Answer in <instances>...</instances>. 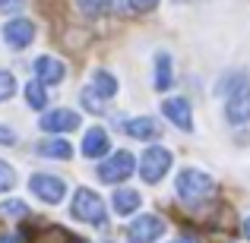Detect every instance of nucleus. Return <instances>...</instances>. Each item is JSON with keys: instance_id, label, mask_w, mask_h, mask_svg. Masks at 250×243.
Instances as JSON below:
<instances>
[{"instance_id": "obj_1", "label": "nucleus", "mask_w": 250, "mask_h": 243, "mask_svg": "<svg viewBox=\"0 0 250 243\" xmlns=\"http://www.w3.org/2000/svg\"><path fill=\"white\" fill-rule=\"evenodd\" d=\"M174 193H177V199L187 202V206H206L215 196V183H212V177L203 174V170L184 168L174 180Z\"/></svg>"}, {"instance_id": "obj_2", "label": "nucleus", "mask_w": 250, "mask_h": 243, "mask_svg": "<svg viewBox=\"0 0 250 243\" xmlns=\"http://www.w3.org/2000/svg\"><path fill=\"white\" fill-rule=\"evenodd\" d=\"M70 212H73L76 221H85V224H92V227H104V224H108V208H104L102 196L92 193L89 187H80L73 193Z\"/></svg>"}, {"instance_id": "obj_3", "label": "nucleus", "mask_w": 250, "mask_h": 243, "mask_svg": "<svg viewBox=\"0 0 250 243\" xmlns=\"http://www.w3.org/2000/svg\"><path fill=\"white\" fill-rule=\"evenodd\" d=\"M225 117L234 127H241V123L250 120V79H247V73H238L231 79L228 101H225Z\"/></svg>"}, {"instance_id": "obj_4", "label": "nucleus", "mask_w": 250, "mask_h": 243, "mask_svg": "<svg viewBox=\"0 0 250 243\" xmlns=\"http://www.w3.org/2000/svg\"><path fill=\"white\" fill-rule=\"evenodd\" d=\"M136 170V158L130 152H114L98 164V180L102 183H124Z\"/></svg>"}, {"instance_id": "obj_5", "label": "nucleus", "mask_w": 250, "mask_h": 243, "mask_svg": "<svg viewBox=\"0 0 250 243\" xmlns=\"http://www.w3.org/2000/svg\"><path fill=\"white\" fill-rule=\"evenodd\" d=\"M168 168H171V152H168V149L152 146V149L143 152V158H140V177L146 183H159L162 177L168 174Z\"/></svg>"}, {"instance_id": "obj_6", "label": "nucleus", "mask_w": 250, "mask_h": 243, "mask_svg": "<svg viewBox=\"0 0 250 243\" xmlns=\"http://www.w3.org/2000/svg\"><path fill=\"white\" fill-rule=\"evenodd\" d=\"M165 234V221L159 215H140L127 224V240L130 243H152Z\"/></svg>"}, {"instance_id": "obj_7", "label": "nucleus", "mask_w": 250, "mask_h": 243, "mask_svg": "<svg viewBox=\"0 0 250 243\" xmlns=\"http://www.w3.org/2000/svg\"><path fill=\"white\" fill-rule=\"evenodd\" d=\"M29 189H32V193H35L42 202L57 206V202L63 199V193H67V183H63L61 177H54V174H32Z\"/></svg>"}, {"instance_id": "obj_8", "label": "nucleus", "mask_w": 250, "mask_h": 243, "mask_svg": "<svg viewBox=\"0 0 250 243\" xmlns=\"http://www.w3.org/2000/svg\"><path fill=\"white\" fill-rule=\"evenodd\" d=\"M80 120H83V117L76 114V111L57 108V111H51V114L42 117V130H44V133H70V130L80 127Z\"/></svg>"}, {"instance_id": "obj_9", "label": "nucleus", "mask_w": 250, "mask_h": 243, "mask_svg": "<svg viewBox=\"0 0 250 243\" xmlns=\"http://www.w3.org/2000/svg\"><path fill=\"white\" fill-rule=\"evenodd\" d=\"M3 38L10 48H29L32 38H35V25L29 22V19H10V22L3 25Z\"/></svg>"}, {"instance_id": "obj_10", "label": "nucleus", "mask_w": 250, "mask_h": 243, "mask_svg": "<svg viewBox=\"0 0 250 243\" xmlns=\"http://www.w3.org/2000/svg\"><path fill=\"white\" fill-rule=\"evenodd\" d=\"M162 111H165V117L177 130H184V133L193 130V117H190V101L187 98H168V101L162 104Z\"/></svg>"}, {"instance_id": "obj_11", "label": "nucleus", "mask_w": 250, "mask_h": 243, "mask_svg": "<svg viewBox=\"0 0 250 243\" xmlns=\"http://www.w3.org/2000/svg\"><path fill=\"white\" fill-rule=\"evenodd\" d=\"M108 152H111V136H108V130L92 127L89 133L83 136V155H85V158H102V155H108Z\"/></svg>"}, {"instance_id": "obj_12", "label": "nucleus", "mask_w": 250, "mask_h": 243, "mask_svg": "<svg viewBox=\"0 0 250 243\" xmlns=\"http://www.w3.org/2000/svg\"><path fill=\"white\" fill-rule=\"evenodd\" d=\"M35 73H38V82H44V85H57L67 76V70H63V63L57 60V57H51V54H44V57H38L35 60Z\"/></svg>"}, {"instance_id": "obj_13", "label": "nucleus", "mask_w": 250, "mask_h": 243, "mask_svg": "<svg viewBox=\"0 0 250 243\" xmlns=\"http://www.w3.org/2000/svg\"><path fill=\"white\" fill-rule=\"evenodd\" d=\"M124 133L130 139H159L162 136V127L155 117H136V120H127L124 123Z\"/></svg>"}, {"instance_id": "obj_14", "label": "nucleus", "mask_w": 250, "mask_h": 243, "mask_svg": "<svg viewBox=\"0 0 250 243\" xmlns=\"http://www.w3.org/2000/svg\"><path fill=\"white\" fill-rule=\"evenodd\" d=\"M38 155H42V158H61V161H67L70 155H73V146H70L67 139H44V142H38Z\"/></svg>"}, {"instance_id": "obj_15", "label": "nucleus", "mask_w": 250, "mask_h": 243, "mask_svg": "<svg viewBox=\"0 0 250 243\" xmlns=\"http://www.w3.org/2000/svg\"><path fill=\"white\" fill-rule=\"evenodd\" d=\"M143 206V196L136 189H117L114 193V212L117 215H133Z\"/></svg>"}, {"instance_id": "obj_16", "label": "nucleus", "mask_w": 250, "mask_h": 243, "mask_svg": "<svg viewBox=\"0 0 250 243\" xmlns=\"http://www.w3.org/2000/svg\"><path fill=\"white\" fill-rule=\"evenodd\" d=\"M92 89H95V95H102V98H114L117 95V79L108 73V70H95V76H92Z\"/></svg>"}, {"instance_id": "obj_17", "label": "nucleus", "mask_w": 250, "mask_h": 243, "mask_svg": "<svg viewBox=\"0 0 250 243\" xmlns=\"http://www.w3.org/2000/svg\"><path fill=\"white\" fill-rule=\"evenodd\" d=\"M168 89H171V57L155 54V92H168Z\"/></svg>"}, {"instance_id": "obj_18", "label": "nucleus", "mask_w": 250, "mask_h": 243, "mask_svg": "<svg viewBox=\"0 0 250 243\" xmlns=\"http://www.w3.org/2000/svg\"><path fill=\"white\" fill-rule=\"evenodd\" d=\"M32 243H83V240H76L73 234H67L63 227H44Z\"/></svg>"}, {"instance_id": "obj_19", "label": "nucleus", "mask_w": 250, "mask_h": 243, "mask_svg": "<svg viewBox=\"0 0 250 243\" xmlns=\"http://www.w3.org/2000/svg\"><path fill=\"white\" fill-rule=\"evenodd\" d=\"M25 101H29V108L42 111L44 104H48V92H44V82H29V85H25Z\"/></svg>"}, {"instance_id": "obj_20", "label": "nucleus", "mask_w": 250, "mask_h": 243, "mask_svg": "<svg viewBox=\"0 0 250 243\" xmlns=\"http://www.w3.org/2000/svg\"><path fill=\"white\" fill-rule=\"evenodd\" d=\"M80 13L83 16H89V19H95V16H104V13L111 10V0H80Z\"/></svg>"}, {"instance_id": "obj_21", "label": "nucleus", "mask_w": 250, "mask_h": 243, "mask_svg": "<svg viewBox=\"0 0 250 243\" xmlns=\"http://www.w3.org/2000/svg\"><path fill=\"white\" fill-rule=\"evenodd\" d=\"M0 215L3 218H29V206L22 199H6L0 202Z\"/></svg>"}, {"instance_id": "obj_22", "label": "nucleus", "mask_w": 250, "mask_h": 243, "mask_svg": "<svg viewBox=\"0 0 250 243\" xmlns=\"http://www.w3.org/2000/svg\"><path fill=\"white\" fill-rule=\"evenodd\" d=\"M13 187H16V170L6 161H0V193H10Z\"/></svg>"}, {"instance_id": "obj_23", "label": "nucleus", "mask_w": 250, "mask_h": 243, "mask_svg": "<svg viewBox=\"0 0 250 243\" xmlns=\"http://www.w3.org/2000/svg\"><path fill=\"white\" fill-rule=\"evenodd\" d=\"M13 92H16V79H13V73H10V70H0V101L13 98Z\"/></svg>"}, {"instance_id": "obj_24", "label": "nucleus", "mask_w": 250, "mask_h": 243, "mask_svg": "<svg viewBox=\"0 0 250 243\" xmlns=\"http://www.w3.org/2000/svg\"><path fill=\"white\" fill-rule=\"evenodd\" d=\"M159 6V0H130V10L133 13H152Z\"/></svg>"}, {"instance_id": "obj_25", "label": "nucleus", "mask_w": 250, "mask_h": 243, "mask_svg": "<svg viewBox=\"0 0 250 243\" xmlns=\"http://www.w3.org/2000/svg\"><path fill=\"white\" fill-rule=\"evenodd\" d=\"M22 6H25V0H0V13H6V16L19 13Z\"/></svg>"}, {"instance_id": "obj_26", "label": "nucleus", "mask_w": 250, "mask_h": 243, "mask_svg": "<svg viewBox=\"0 0 250 243\" xmlns=\"http://www.w3.org/2000/svg\"><path fill=\"white\" fill-rule=\"evenodd\" d=\"M83 101H85V108H89V111H95V114L102 111V101L95 98V89H85V92H83Z\"/></svg>"}, {"instance_id": "obj_27", "label": "nucleus", "mask_w": 250, "mask_h": 243, "mask_svg": "<svg viewBox=\"0 0 250 243\" xmlns=\"http://www.w3.org/2000/svg\"><path fill=\"white\" fill-rule=\"evenodd\" d=\"M0 146H16V133L10 127H0Z\"/></svg>"}, {"instance_id": "obj_28", "label": "nucleus", "mask_w": 250, "mask_h": 243, "mask_svg": "<svg viewBox=\"0 0 250 243\" xmlns=\"http://www.w3.org/2000/svg\"><path fill=\"white\" fill-rule=\"evenodd\" d=\"M0 243H19V237H16V234H3V237H0Z\"/></svg>"}, {"instance_id": "obj_29", "label": "nucleus", "mask_w": 250, "mask_h": 243, "mask_svg": "<svg viewBox=\"0 0 250 243\" xmlns=\"http://www.w3.org/2000/svg\"><path fill=\"white\" fill-rule=\"evenodd\" d=\"M241 231H244V237H247V240H250V218H247V221H244V227H241Z\"/></svg>"}, {"instance_id": "obj_30", "label": "nucleus", "mask_w": 250, "mask_h": 243, "mask_svg": "<svg viewBox=\"0 0 250 243\" xmlns=\"http://www.w3.org/2000/svg\"><path fill=\"white\" fill-rule=\"evenodd\" d=\"M177 243H196V237H181Z\"/></svg>"}, {"instance_id": "obj_31", "label": "nucleus", "mask_w": 250, "mask_h": 243, "mask_svg": "<svg viewBox=\"0 0 250 243\" xmlns=\"http://www.w3.org/2000/svg\"><path fill=\"white\" fill-rule=\"evenodd\" d=\"M104 243H114V240H104Z\"/></svg>"}, {"instance_id": "obj_32", "label": "nucleus", "mask_w": 250, "mask_h": 243, "mask_svg": "<svg viewBox=\"0 0 250 243\" xmlns=\"http://www.w3.org/2000/svg\"><path fill=\"white\" fill-rule=\"evenodd\" d=\"M174 243H177V240H174Z\"/></svg>"}]
</instances>
